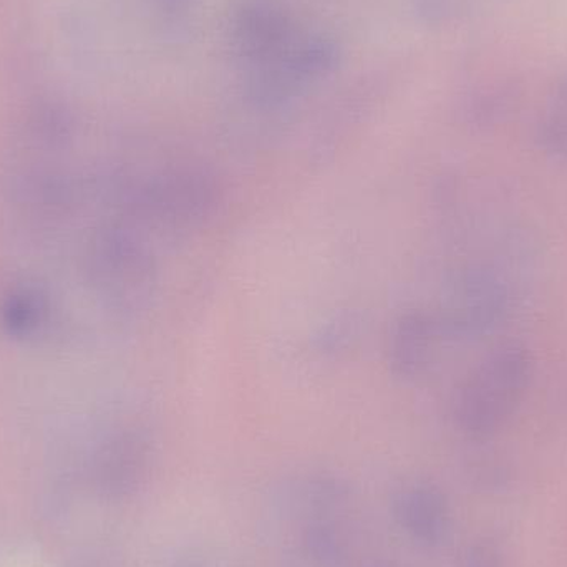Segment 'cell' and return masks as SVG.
Wrapping results in <instances>:
<instances>
[{"label": "cell", "instance_id": "6da1fadb", "mask_svg": "<svg viewBox=\"0 0 567 567\" xmlns=\"http://www.w3.org/2000/svg\"><path fill=\"white\" fill-rule=\"evenodd\" d=\"M228 43L252 95L268 102L296 95L339 65L337 43L279 0H241L229 17Z\"/></svg>", "mask_w": 567, "mask_h": 567}, {"label": "cell", "instance_id": "7a4b0ae2", "mask_svg": "<svg viewBox=\"0 0 567 567\" xmlns=\"http://www.w3.org/2000/svg\"><path fill=\"white\" fill-rule=\"evenodd\" d=\"M529 377L526 352L509 347L489 357L470 380L462 402V419L476 433L499 429L515 412Z\"/></svg>", "mask_w": 567, "mask_h": 567}, {"label": "cell", "instance_id": "3957f363", "mask_svg": "<svg viewBox=\"0 0 567 567\" xmlns=\"http://www.w3.org/2000/svg\"><path fill=\"white\" fill-rule=\"evenodd\" d=\"M0 567H55L35 546L13 545L0 549Z\"/></svg>", "mask_w": 567, "mask_h": 567}, {"label": "cell", "instance_id": "277c9868", "mask_svg": "<svg viewBox=\"0 0 567 567\" xmlns=\"http://www.w3.org/2000/svg\"><path fill=\"white\" fill-rule=\"evenodd\" d=\"M475 567H505L503 565L502 553L498 548L492 546H483L476 551Z\"/></svg>", "mask_w": 567, "mask_h": 567}]
</instances>
